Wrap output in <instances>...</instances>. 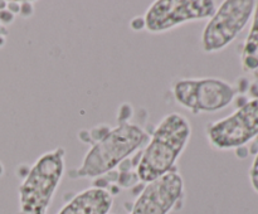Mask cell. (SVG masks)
I'll return each instance as SVG.
<instances>
[{"instance_id":"277c9868","label":"cell","mask_w":258,"mask_h":214,"mask_svg":"<svg viewBox=\"0 0 258 214\" xmlns=\"http://www.w3.org/2000/svg\"><path fill=\"white\" fill-rule=\"evenodd\" d=\"M253 0H227L219 4L209 18L202 34V48L206 53H216L231 44L244 29L253 15Z\"/></svg>"},{"instance_id":"8992f818","label":"cell","mask_w":258,"mask_h":214,"mask_svg":"<svg viewBox=\"0 0 258 214\" xmlns=\"http://www.w3.org/2000/svg\"><path fill=\"white\" fill-rule=\"evenodd\" d=\"M207 138L217 150H236L258 136V98L247 101L232 115L209 123Z\"/></svg>"},{"instance_id":"8fae6325","label":"cell","mask_w":258,"mask_h":214,"mask_svg":"<svg viewBox=\"0 0 258 214\" xmlns=\"http://www.w3.org/2000/svg\"><path fill=\"white\" fill-rule=\"evenodd\" d=\"M249 181H251L253 190L258 194V153L256 154L253 163H252L251 169H249Z\"/></svg>"},{"instance_id":"ba28073f","label":"cell","mask_w":258,"mask_h":214,"mask_svg":"<svg viewBox=\"0 0 258 214\" xmlns=\"http://www.w3.org/2000/svg\"><path fill=\"white\" fill-rule=\"evenodd\" d=\"M184 199V180L178 169L146 183L128 214H169Z\"/></svg>"},{"instance_id":"6da1fadb","label":"cell","mask_w":258,"mask_h":214,"mask_svg":"<svg viewBox=\"0 0 258 214\" xmlns=\"http://www.w3.org/2000/svg\"><path fill=\"white\" fill-rule=\"evenodd\" d=\"M190 136L191 126L185 116L178 112L164 116L136 164L139 180L150 183L175 169Z\"/></svg>"},{"instance_id":"52a82bcc","label":"cell","mask_w":258,"mask_h":214,"mask_svg":"<svg viewBox=\"0 0 258 214\" xmlns=\"http://www.w3.org/2000/svg\"><path fill=\"white\" fill-rule=\"evenodd\" d=\"M221 4L213 0H158L144 15V27L150 33H164L194 20L208 19Z\"/></svg>"},{"instance_id":"5b68a950","label":"cell","mask_w":258,"mask_h":214,"mask_svg":"<svg viewBox=\"0 0 258 214\" xmlns=\"http://www.w3.org/2000/svg\"><path fill=\"white\" fill-rule=\"evenodd\" d=\"M176 102L194 115L223 110L236 98V88L219 78L179 80L173 86Z\"/></svg>"},{"instance_id":"9c48e42d","label":"cell","mask_w":258,"mask_h":214,"mask_svg":"<svg viewBox=\"0 0 258 214\" xmlns=\"http://www.w3.org/2000/svg\"><path fill=\"white\" fill-rule=\"evenodd\" d=\"M113 205V195L105 188L85 189L76 194L57 214H110Z\"/></svg>"},{"instance_id":"7a4b0ae2","label":"cell","mask_w":258,"mask_h":214,"mask_svg":"<svg viewBox=\"0 0 258 214\" xmlns=\"http://www.w3.org/2000/svg\"><path fill=\"white\" fill-rule=\"evenodd\" d=\"M149 135L143 127L121 121L116 127L108 128L86 153L80 168L72 178H97L121 165L128 156L146 145Z\"/></svg>"},{"instance_id":"3957f363","label":"cell","mask_w":258,"mask_h":214,"mask_svg":"<svg viewBox=\"0 0 258 214\" xmlns=\"http://www.w3.org/2000/svg\"><path fill=\"white\" fill-rule=\"evenodd\" d=\"M64 149L55 148L43 154L30 166L18 189L23 214H47L64 175Z\"/></svg>"},{"instance_id":"30bf717a","label":"cell","mask_w":258,"mask_h":214,"mask_svg":"<svg viewBox=\"0 0 258 214\" xmlns=\"http://www.w3.org/2000/svg\"><path fill=\"white\" fill-rule=\"evenodd\" d=\"M251 29L244 42L241 54L242 67L246 72H258V2H256L253 15H252Z\"/></svg>"}]
</instances>
